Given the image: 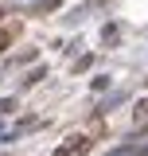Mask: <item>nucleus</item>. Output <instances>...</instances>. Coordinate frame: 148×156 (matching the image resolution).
<instances>
[{
    "mask_svg": "<svg viewBox=\"0 0 148 156\" xmlns=\"http://www.w3.org/2000/svg\"><path fill=\"white\" fill-rule=\"evenodd\" d=\"M132 117H136V125H140V121H148V98L136 105V109H132Z\"/></svg>",
    "mask_w": 148,
    "mask_h": 156,
    "instance_id": "3",
    "label": "nucleus"
},
{
    "mask_svg": "<svg viewBox=\"0 0 148 156\" xmlns=\"http://www.w3.org/2000/svg\"><path fill=\"white\" fill-rule=\"evenodd\" d=\"M58 0H43V4H35V16H43V12H55Z\"/></svg>",
    "mask_w": 148,
    "mask_h": 156,
    "instance_id": "4",
    "label": "nucleus"
},
{
    "mask_svg": "<svg viewBox=\"0 0 148 156\" xmlns=\"http://www.w3.org/2000/svg\"><path fill=\"white\" fill-rule=\"evenodd\" d=\"M90 66H93V55H82L78 62H74V70H90Z\"/></svg>",
    "mask_w": 148,
    "mask_h": 156,
    "instance_id": "5",
    "label": "nucleus"
},
{
    "mask_svg": "<svg viewBox=\"0 0 148 156\" xmlns=\"http://www.w3.org/2000/svg\"><path fill=\"white\" fill-rule=\"evenodd\" d=\"M12 109H16V101H12V98H4V101H0V113H12Z\"/></svg>",
    "mask_w": 148,
    "mask_h": 156,
    "instance_id": "6",
    "label": "nucleus"
},
{
    "mask_svg": "<svg viewBox=\"0 0 148 156\" xmlns=\"http://www.w3.org/2000/svg\"><path fill=\"white\" fill-rule=\"evenodd\" d=\"M144 152H148L144 144H125V148H113L109 156H144Z\"/></svg>",
    "mask_w": 148,
    "mask_h": 156,
    "instance_id": "2",
    "label": "nucleus"
},
{
    "mask_svg": "<svg viewBox=\"0 0 148 156\" xmlns=\"http://www.w3.org/2000/svg\"><path fill=\"white\" fill-rule=\"evenodd\" d=\"M90 144H93L90 136L74 133V136H66V140H62V144H58V148H55L51 156H86V152H90Z\"/></svg>",
    "mask_w": 148,
    "mask_h": 156,
    "instance_id": "1",
    "label": "nucleus"
},
{
    "mask_svg": "<svg viewBox=\"0 0 148 156\" xmlns=\"http://www.w3.org/2000/svg\"><path fill=\"white\" fill-rule=\"evenodd\" d=\"M144 86H148V78H144Z\"/></svg>",
    "mask_w": 148,
    "mask_h": 156,
    "instance_id": "8",
    "label": "nucleus"
},
{
    "mask_svg": "<svg viewBox=\"0 0 148 156\" xmlns=\"http://www.w3.org/2000/svg\"><path fill=\"white\" fill-rule=\"evenodd\" d=\"M8 43H12V35H8V31H0V51H4Z\"/></svg>",
    "mask_w": 148,
    "mask_h": 156,
    "instance_id": "7",
    "label": "nucleus"
}]
</instances>
